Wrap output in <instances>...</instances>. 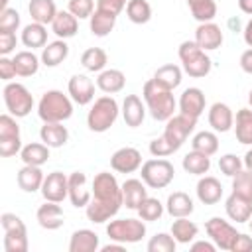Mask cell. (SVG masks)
<instances>
[{"label":"cell","instance_id":"cell-1","mask_svg":"<svg viewBox=\"0 0 252 252\" xmlns=\"http://www.w3.org/2000/svg\"><path fill=\"white\" fill-rule=\"evenodd\" d=\"M124 207L122 185L108 171H100L93 179V199L85 207L87 219L94 224L106 222Z\"/></svg>","mask_w":252,"mask_h":252},{"label":"cell","instance_id":"cell-2","mask_svg":"<svg viewBox=\"0 0 252 252\" xmlns=\"http://www.w3.org/2000/svg\"><path fill=\"white\" fill-rule=\"evenodd\" d=\"M142 96H144L146 108L150 110V114H152V118H154V120L167 122V120L175 114L177 102H175L173 91H169V89L161 87V85H159V83H156L154 79H150V81H146V83H144Z\"/></svg>","mask_w":252,"mask_h":252},{"label":"cell","instance_id":"cell-3","mask_svg":"<svg viewBox=\"0 0 252 252\" xmlns=\"http://www.w3.org/2000/svg\"><path fill=\"white\" fill-rule=\"evenodd\" d=\"M73 98L61 91H47L37 102V116L43 122H65L73 116Z\"/></svg>","mask_w":252,"mask_h":252},{"label":"cell","instance_id":"cell-4","mask_svg":"<svg viewBox=\"0 0 252 252\" xmlns=\"http://www.w3.org/2000/svg\"><path fill=\"white\" fill-rule=\"evenodd\" d=\"M177 55H179V61L183 65V71L189 77L201 79V77H207L211 73V67H213L211 57L207 55L205 49H201L195 43V39L193 41H189V39L183 41L179 45V49H177Z\"/></svg>","mask_w":252,"mask_h":252},{"label":"cell","instance_id":"cell-5","mask_svg":"<svg viewBox=\"0 0 252 252\" xmlns=\"http://www.w3.org/2000/svg\"><path fill=\"white\" fill-rule=\"evenodd\" d=\"M118 112H120V106H118V102H116L114 96H110V94L98 96L93 102V106H91V110L87 114V126H89V130L91 132H98V134L106 132L116 122Z\"/></svg>","mask_w":252,"mask_h":252},{"label":"cell","instance_id":"cell-6","mask_svg":"<svg viewBox=\"0 0 252 252\" xmlns=\"http://www.w3.org/2000/svg\"><path fill=\"white\" fill-rule=\"evenodd\" d=\"M4 228V252H28V228L24 220L14 213H4L0 217Z\"/></svg>","mask_w":252,"mask_h":252},{"label":"cell","instance_id":"cell-7","mask_svg":"<svg viewBox=\"0 0 252 252\" xmlns=\"http://www.w3.org/2000/svg\"><path fill=\"white\" fill-rule=\"evenodd\" d=\"M173 177H175V167L165 158H156L142 163V181L150 189H163L173 181Z\"/></svg>","mask_w":252,"mask_h":252},{"label":"cell","instance_id":"cell-8","mask_svg":"<svg viewBox=\"0 0 252 252\" xmlns=\"http://www.w3.org/2000/svg\"><path fill=\"white\" fill-rule=\"evenodd\" d=\"M4 104H6V110L16 116V118H24L32 112L33 108V96L32 93L22 85V83H6L4 91Z\"/></svg>","mask_w":252,"mask_h":252},{"label":"cell","instance_id":"cell-9","mask_svg":"<svg viewBox=\"0 0 252 252\" xmlns=\"http://www.w3.org/2000/svg\"><path fill=\"white\" fill-rule=\"evenodd\" d=\"M106 234L110 240L134 244L146 236V224L142 219H116L106 224Z\"/></svg>","mask_w":252,"mask_h":252},{"label":"cell","instance_id":"cell-10","mask_svg":"<svg viewBox=\"0 0 252 252\" xmlns=\"http://www.w3.org/2000/svg\"><path fill=\"white\" fill-rule=\"evenodd\" d=\"M22 136H20V126L16 122V116L2 114L0 116V156L2 158H12L22 152Z\"/></svg>","mask_w":252,"mask_h":252},{"label":"cell","instance_id":"cell-11","mask_svg":"<svg viewBox=\"0 0 252 252\" xmlns=\"http://www.w3.org/2000/svg\"><path fill=\"white\" fill-rule=\"evenodd\" d=\"M195 126H197V118L179 112V114H173V116L165 122V128H163V134H161V136H163L175 150H179V148L185 144V140L189 138V134L195 130Z\"/></svg>","mask_w":252,"mask_h":252},{"label":"cell","instance_id":"cell-12","mask_svg":"<svg viewBox=\"0 0 252 252\" xmlns=\"http://www.w3.org/2000/svg\"><path fill=\"white\" fill-rule=\"evenodd\" d=\"M205 230H207L209 238L217 244V248L228 250V252H230V248H232V244H234V240H236V236H238L236 228H234L228 220H224V219H220V217L209 219V220L205 222Z\"/></svg>","mask_w":252,"mask_h":252},{"label":"cell","instance_id":"cell-13","mask_svg":"<svg viewBox=\"0 0 252 252\" xmlns=\"http://www.w3.org/2000/svg\"><path fill=\"white\" fill-rule=\"evenodd\" d=\"M41 195L45 201L63 203L69 197V175L61 171H51L45 175L41 185Z\"/></svg>","mask_w":252,"mask_h":252},{"label":"cell","instance_id":"cell-14","mask_svg":"<svg viewBox=\"0 0 252 252\" xmlns=\"http://www.w3.org/2000/svg\"><path fill=\"white\" fill-rule=\"evenodd\" d=\"M110 167L118 173H134L142 167V154L136 148L124 146L110 156Z\"/></svg>","mask_w":252,"mask_h":252},{"label":"cell","instance_id":"cell-15","mask_svg":"<svg viewBox=\"0 0 252 252\" xmlns=\"http://www.w3.org/2000/svg\"><path fill=\"white\" fill-rule=\"evenodd\" d=\"M67 93L79 106H85L94 100V83L87 75H73L67 83Z\"/></svg>","mask_w":252,"mask_h":252},{"label":"cell","instance_id":"cell-16","mask_svg":"<svg viewBox=\"0 0 252 252\" xmlns=\"http://www.w3.org/2000/svg\"><path fill=\"white\" fill-rule=\"evenodd\" d=\"M222 30L220 26H217L215 22H205V24H199L197 30H195V43L205 49V51H215L222 45Z\"/></svg>","mask_w":252,"mask_h":252},{"label":"cell","instance_id":"cell-17","mask_svg":"<svg viewBox=\"0 0 252 252\" xmlns=\"http://www.w3.org/2000/svg\"><path fill=\"white\" fill-rule=\"evenodd\" d=\"M93 199V191L87 187V175L83 171L69 173V201L77 209H85Z\"/></svg>","mask_w":252,"mask_h":252},{"label":"cell","instance_id":"cell-18","mask_svg":"<svg viewBox=\"0 0 252 252\" xmlns=\"http://www.w3.org/2000/svg\"><path fill=\"white\" fill-rule=\"evenodd\" d=\"M179 112L187 114V116H193V118H199L203 112H205V93L199 89V87H189L181 93L179 96Z\"/></svg>","mask_w":252,"mask_h":252},{"label":"cell","instance_id":"cell-19","mask_svg":"<svg viewBox=\"0 0 252 252\" xmlns=\"http://www.w3.org/2000/svg\"><path fill=\"white\" fill-rule=\"evenodd\" d=\"M35 219H37V222H39L41 228H45V230H57V228H61L63 222H65V213H63V209H61L59 203L45 201V203L37 209Z\"/></svg>","mask_w":252,"mask_h":252},{"label":"cell","instance_id":"cell-20","mask_svg":"<svg viewBox=\"0 0 252 252\" xmlns=\"http://www.w3.org/2000/svg\"><path fill=\"white\" fill-rule=\"evenodd\" d=\"M195 191H197V199L203 205H217L222 199V185L213 175H201Z\"/></svg>","mask_w":252,"mask_h":252},{"label":"cell","instance_id":"cell-21","mask_svg":"<svg viewBox=\"0 0 252 252\" xmlns=\"http://www.w3.org/2000/svg\"><path fill=\"white\" fill-rule=\"evenodd\" d=\"M122 118H124L126 126H130V128L142 126V122L146 118V104L142 102V98L138 94H126V98L122 102Z\"/></svg>","mask_w":252,"mask_h":252},{"label":"cell","instance_id":"cell-22","mask_svg":"<svg viewBox=\"0 0 252 252\" xmlns=\"http://www.w3.org/2000/svg\"><path fill=\"white\" fill-rule=\"evenodd\" d=\"M209 126L215 132H228L234 128V112L224 102H215L209 108Z\"/></svg>","mask_w":252,"mask_h":252},{"label":"cell","instance_id":"cell-23","mask_svg":"<svg viewBox=\"0 0 252 252\" xmlns=\"http://www.w3.org/2000/svg\"><path fill=\"white\" fill-rule=\"evenodd\" d=\"M224 211L230 220H234L236 224H242V222H248L252 217V203L242 199L236 193H230L224 201Z\"/></svg>","mask_w":252,"mask_h":252},{"label":"cell","instance_id":"cell-24","mask_svg":"<svg viewBox=\"0 0 252 252\" xmlns=\"http://www.w3.org/2000/svg\"><path fill=\"white\" fill-rule=\"evenodd\" d=\"M18 179V187L26 193H35V191H41V185H43V171L39 165H28L24 163V167L18 171L16 175Z\"/></svg>","mask_w":252,"mask_h":252},{"label":"cell","instance_id":"cell-25","mask_svg":"<svg viewBox=\"0 0 252 252\" xmlns=\"http://www.w3.org/2000/svg\"><path fill=\"white\" fill-rule=\"evenodd\" d=\"M148 185L142 181V179H126L122 183V197H124V207L126 209H138L142 205V201L148 197Z\"/></svg>","mask_w":252,"mask_h":252},{"label":"cell","instance_id":"cell-26","mask_svg":"<svg viewBox=\"0 0 252 252\" xmlns=\"http://www.w3.org/2000/svg\"><path fill=\"white\" fill-rule=\"evenodd\" d=\"M100 248L98 234L89 228H79L71 234L69 252H96Z\"/></svg>","mask_w":252,"mask_h":252},{"label":"cell","instance_id":"cell-27","mask_svg":"<svg viewBox=\"0 0 252 252\" xmlns=\"http://www.w3.org/2000/svg\"><path fill=\"white\" fill-rule=\"evenodd\" d=\"M39 138L49 148H61L69 140V130L63 126V122H43L39 128Z\"/></svg>","mask_w":252,"mask_h":252},{"label":"cell","instance_id":"cell-28","mask_svg":"<svg viewBox=\"0 0 252 252\" xmlns=\"http://www.w3.org/2000/svg\"><path fill=\"white\" fill-rule=\"evenodd\" d=\"M79 30V18H75L69 10H59L55 20L51 22V32L59 37V39H69L77 33Z\"/></svg>","mask_w":252,"mask_h":252},{"label":"cell","instance_id":"cell-29","mask_svg":"<svg viewBox=\"0 0 252 252\" xmlns=\"http://www.w3.org/2000/svg\"><path fill=\"white\" fill-rule=\"evenodd\" d=\"M165 211H167L169 217L179 219V217H189V215L195 211V205H193V199H191L187 193H183V191H173V193L167 197Z\"/></svg>","mask_w":252,"mask_h":252},{"label":"cell","instance_id":"cell-30","mask_svg":"<svg viewBox=\"0 0 252 252\" xmlns=\"http://www.w3.org/2000/svg\"><path fill=\"white\" fill-rule=\"evenodd\" d=\"M124 85H126V75L120 69H104L96 77V87L106 94L120 93Z\"/></svg>","mask_w":252,"mask_h":252},{"label":"cell","instance_id":"cell-31","mask_svg":"<svg viewBox=\"0 0 252 252\" xmlns=\"http://www.w3.org/2000/svg\"><path fill=\"white\" fill-rule=\"evenodd\" d=\"M28 12L32 16V22H37V24H51L57 16V6L53 0H30L28 4Z\"/></svg>","mask_w":252,"mask_h":252},{"label":"cell","instance_id":"cell-32","mask_svg":"<svg viewBox=\"0 0 252 252\" xmlns=\"http://www.w3.org/2000/svg\"><path fill=\"white\" fill-rule=\"evenodd\" d=\"M116 18H118V16L96 8V10L93 12V16L89 18V28H91L93 35H96V37L108 35V33L114 30V26H116Z\"/></svg>","mask_w":252,"mask_h":252},{"label":"cell","instance_id":"cell-33","mask_svg":"<svg viewBox=\"0 0 252 252\" xmlns=\"http://www.w3.org/2000/svg\"><path fill=\"white\" fill-rule=\"evenodd\" d=\"M22 43L30 49H37V47H45L47 45V28L43 24L32 22L28 26H24L22 35H20Z\"/></svg>","mask_w":252,"mask_h":252},{"label":"cell","instance_id":"cell-34","mask_svg":"<svg viewBox=\"0 0 252 252\" xmlns=\"http://www.w3.org/2000/svg\"><path fill=\"white\" fill-rule=\"evenodd\" d=\"M67 55H69V45L65 43V39H55L45 47H41V63L45 67H57L67 59Z\"/></svg>","mask_w":252,"mask_h":252},{"label":"cell","instance_id":"cell-35","mask_svg":"<svg viewBox=\"0 0 252 252\" xmlns=\"http://www.w3.org/2000/svg\"><path fill=\"white\" fill-rule=\"evenodd\" d=\"M20 158L28 165H39L41 167L49 159V146L43 144V142H30L22 148Z\"/></svg>","mask_w":252,"mask_h":252},{"label":"cell","instance_id":"cell-36","mask_svg":"<svg viewBox=\"0 0 252 252\" xmlns=\"http://www.w3.org/2000/svg\"><path fill=\"white\" fill-rule=\"evenodd\" d=\"M183 169L191 175H205L209 173L211 169V156L203 154V152H197V150H191L189 154L183 156V161H181Z\"/></svg>","mask_w":252,"mask_h":252},{"label":"cell","instance_id":"cell-37","mask_svg":"<svg viewBox=\"0 0 252 252\" xmlns=\"http://www.w3.org/2000/svg\"><path fill=\"white\" fill-rule=\"evenodd\" d=\"M236 140L244 146H252V108H240L234 116Z\"/></svg>","mask_w":252,"mask_h":252},{"label":"cell","instance_id":"cell-38","mask_svg":"<svg viewBox=\"0 0 252 252\" xmlns=\"http://www.w3.org/2000/svg\"><path fill=\"white\" fill-rule=\"evenodd\" d=\"M12 59H14V65H16V71H18L20 77H32V75H35L39 71L41 57H37L33 53V49L32 51H28V49L18 51Z\"/></svg>","mask_w":252,"mask_h":252},{"label":"cell","instance_id":"cell-39","mask_svg":"<svg viewBox=\"0 0 252 252\" xmlns=\"http://www.w3.org/2000/svg\"><path fill=\"white\" fill-rule=\"evenodd\" d=\"M154 81L159 83L161 87L173 91V89H177V87L181 85V81H183V71H181V67H177V65H173V63H167V65H161V67L154 73Z\"/></svg>","mask_w":252,"mask_h":252},{"label":"cell","instance_id":"cell-40","mask_svg":"<svg viewBox=\"0 0 252 252\" xmlns=\"http://www.w3.org/2000/svg\"><path fill=\"white\" fill-rule=\"evenodd\" d=\"M197 232H199V226L193 220H189V217H179V219H175L171 222V234H173V238L179 244L193 242L195 236H197Z\"/></svg>","mask_w":252,"mask_h":252},{"label":"cell","instance_id":"cell-41","mask_svg":"<svg viewBox=\"0 0 252 252\" xmlns=\"http://www.w3.org/2000/svg\"><path fill=\"white\" fill-rule=\"evenodd\" d=\"M106 63H108L106 51L100 49V47H89V49H85L83 55H81V65H83L87 71H91V73H100V71H104Z\"/></svg>","mask_w":252,"mask_h":252},{"label":"cell","instance_id":"cell-42","mask_svg":"<svg viewBox=\"0 0 252 252\" xmlns=\"http://www.w3.org/2000/svg\"><path fill=\"white\" fill-rule=\"evenodd\" d=\"M187 6L191 10V16L199 22H213V18L217 16V4L215 0H187Z\"/></svg>","mask_w":252,"mask_h":252},{"label":"cell","instance_id":"cell-43","mask_svg":"<svg viewBox=\"0 0 252 252\" xmlns=\"http://www.w3.org/2000/svg\"><path fill=\"white\" fill-rule=\"evenodd\" d=\"M126 16L132 24H148L152 20V6L148 0H128Z\"/></svg>","mask_w":252,"mask_h":252},{"label":"cell","instance_id":"cell-44","mask_svg":"<svg viewBox=\"0 0 252 252\" xmlns=\"http://www.w3.org/2000/svg\"><path fill=\"white\" fill-rule=\"evenodd\" d=\"M191 148L197 150V152H203L207 156H213L219 152V138L215 132H209V130H203V132H197L191 140Z\"/></svg>","mask_w":252,"mask_h":252},{"label":"cell","instance_id":"cell-45","mask_svg":"<svg viewBox=\"0 0 252 252\" xmlns=\"http://www.w3.org/2000/svg\"><path fill=\"white\" fill-rule=\"evenodd\" d=\"M138 211V217L146 222H154V220H159L161 215H163V205L159 203V199L156 197H146L142 201V205L136 209Z\"/></svg>","mask_w":252,"mask_h":252},{"label":"cell","instance_id":"cell-46","mask_svg":"<svg viewBox=\"0 0 252 252\" xmlns=\"http://www.w3.org/2000/svg\"><path fill=\"white\" fill-rule=\"evenodd\" d=\"M232 193L252 203V171L242 169L232 177Z\"/></svg>","mask_w":252,"mask_h":252},{"label":"cell","instance_id":"cell-47","mask_svg":"<svg viewBox=\"0 0 252 252\" xmlns=\"http://www.w3.org/2000/svg\"><path fill=\"white\" fill-rule=\"evenodd\" d=\"M175 246H177V240L173 238V234L159 232L150 238L146 248H148V252H175Z\"/></svg>","mask_w":252,"mask_h":252},{"label":"cell","instance_id":"cell-48","mask_svg":"<svg viewBox=\"0 0 252 252\" xmlns=\"http://www.w3.org/2000/svg\"><path fill=\"white\" fill-rule=\"evenodd\" d=\"M242 167H244L242 159L238 156H234V154H224V156L219 158V169L226 177H234L238 171H242Z\"/></svg>","mask_w":252,"mask_h":252},{"label":"cell","instance_id":"cell-49","mask_svg":"<svg viewBox=\"0 0 252 252\" xmlns=\"http://www.w3.org/2000/svg\"><path fill=\"white\" fill-rule=\"evenodd\" d=\"M67 10H69L75 18L85 20V18H91L96 8H94V0H69Z\"/></svg>","mask_w":252,"mask_h":252},{"label":"cell","instance_id":"cell-50","mask_svg":"<svg viewBox=\"0 0 252 252\" xmlns=\"http://www.w3.org/2000/svg\"><path fill=\"white\" fill-rule=\"evenodd\" d=\"M20 12L16 8H6L0 12V32H18Z\"/></svg>","mask_w":252,"mask_h":252},{"label":"cell","instance_id":"cell-51","mask_svg":"<svg viewBox=\"0 0 252 252\" xmlns=\"http://www.w3.org/2000/svg\"><path fill=\"white\" fill-rule=\"evenodd\" d=\"M16 75H18V71H16L14 59H10L8 55H2V57H0V77H2V81L10 83Z\"/></svg>","mask_w":252,"mask_h":252},{"label":"cell","instance_id":"cell-52","mask_svg":"<svg viewBox=\"0 0 252 252\" xmlns=\"http://www.w3.org/2000/svg\"><path fill=\"white\" fill-rule=\"evenodd\" d=\"M16 32H0V55H10L16 49Z\"/></svg>","mask_w":252,"mask_h":252},{"label":"cell","instance_id":"cell-53","mask_svg":"<svg viewBox=\"0 0 252 252\" xmlns=\"http://www.w3.org/2000/svg\"><path fill=\"white\" fill-rule=\"evenodd\" d=\"M126 4H128V0H96V8L98 10L110 12L114 16H118L126 8Z\"/></svg>","mask_w":252,"mask_h":252},{"label":"cell","instance_id":"cell-54","mask_svg":"<svg viewBox=\"0 0 252 252\" xmlns=\"http://www.w3.org/2000/svg\"><path fill=\"white\" fill-rule=\"evenodd\" d=\"M230 252H252V236L238 232V236H236Z\"/></svg>","mask_w":252,"mask_h":252},{"label":"cell","instance_id":"cell-55","mask_svg":"<svg viewBox=\"0 0 252 252\" xmlns=\"http://www.w3.org/2000/svg\"><path fill=\"white\" fill-rule=\"evenodd\" d=\"M240 69L248 75H252V47L246 49L242 55H240Z\"/></svg>","mask_w":252,"mask_h":252},{"label":"cell","instance_id":"cell-56","mask_svg":"<svg viewBox=\"0 0 252 252\" xmlns=\"http://www.w3.org/2000/svg\"><path fill=\"white\" fill-rule=\"evenodd\" d=\"M191 250L193 252H201V250H205V252H215L217 250V244L211 240V242H207V240H197V242H193L191 244Z\"/></svg>","mask_w":252,"mask_h":252},{"label":"cell","instance_id":"cell-57","mask_svg":"<svg viewBox=\"0 0 252 252\" xmlns=\"http://www.w3.org/2000/svg\"><path fill=\"white\" fill-rule=\"evenodd\" d=\"M100 250H102V252H122V250H124V244H122V242L112 240V242H108V244L100 246Z\"/></svg>","mask_w":252,"mask_h":252},{"label":"cell","instance_id":"cell-58","mask_svg":"<svg viewBox=\"0 0 252 252\" xmlns=\"http://www.w3.org/2000/svg\"><path fill=\"white\" fill-rule=\"evenodd\" d=\"M242 35H244V41H246V45L248 47H252V18L248 20V24L244 26V32H242Z\"/></svg>","mask_w":252,"mask_h":252},{"label":"cell","instance_id":"cell-59","mask_svg":"<svg viewBox=\"0 0 252 252\" xmlns=\"http://www.w3.org/2000/svg\"><path fill=\"white\" fill-rule=\"evenodd\" d=\"M238 8H240L244 14L252 16V0H238Z\"/></svg>","mask_w":252,"mask_h":252},{"label":"cell","instance_id":"cell-60","mask_svg":"<svg viewBox=\"0 0 252 252\" xmlns=\"http://www.w3.org/2000/svg\"><path fill=\"white\" fill-rule=\"evenodd\" d=\"M242 163H244V167H246V169H250V171H252V150H248V152H246V156H244Z\"/></svg>","mask_w":252,"mask_h":252},{"label":"cell","instance_id":"cell-61","mask_svg":"<svg viewBox=\"0 0 252 252\" xmlns=\"http://www.w3.org/2000/svg\"><path fill=\"white\" fill-rule=\"evenodd\" d=\"M8 8V0H0V12Z\"/></svg>","mask_w":252,"mask_h":252},{"label":"cell","instance_id":"cell-62","mask_svg":"<svg viewBox=\"0 0 252 252\" xmlns=\"http://www.w3.org/2000/svg\"><path fill=\"white\" fill-rule=\"evenodd\" d=\"M248 104H250V108H252V89H250V93H248Z\"/></svg>","mask_w":252,"mask_h":252},{"label":"cell","instance_id":"cell-63","mask_svg":"<svg viewBox=\"0 0 252 252\" xmlns=\"http://www.w3.org/2000/svg\"><path fill=\"white\" fill-rule=\"evenodd\" d=\"M248 224H250V230H252V217H250V220H248Z\"/></svg>","mask_w":252,"mask_h":252}]
</instances>
